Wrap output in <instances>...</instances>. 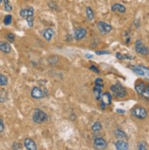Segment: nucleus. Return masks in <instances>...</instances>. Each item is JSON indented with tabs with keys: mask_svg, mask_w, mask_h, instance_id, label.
Listing matches in <instances>:
<instances>
[{
	"mask_svg": "<svg viewBox=\"0 0 149 150\" xmlns=\"http://www.w3.org/2000/svg\"><path fill=\"white\" fill-rule=\"evenodd\" d=\"M116 112H118V114H125V110H121V109H117Z\"/></svg>",
	"mask_w": 149,
	"mask_h": 150,
	"instance_id": "36",
	"label": "nucleus"
},
{
	"mask_svg": "<svg viewBox=\"0 0 149 150\" xmlns=\"http://www.w3.org/2000/svg\"><path fill=\"white\" fill-rule=\"evenodd\" d=\"M19 15L21 17L23 18H28V17H33L34 16V8L32 7H29V8H23L20 10L19 12Z\"/></svg>",
	"mask_w": 149,
	"mask_h": 150,
	"instance_id": "10",
	"label": "nucleus"
},
{
	"mask_svg": "<svg viewBox=\"0 0 149 150\" xmlns=\"http://www.w3.org/2000/svg\"><path fill=\"white\" fill-rule=\"evenodd\" d=\"M75 118H76L75 114H72V115H71V120H74V119H75Z\"/></svg>",
	"mask_w": 149,
	"mask_h": 150,
	"instance_id": "38",
	"label": "nucleus"
},
{
	"mask_svg": "<svg viewBox=\"0 0 149 150\" xmlns=\"http://www.w3.org/2000/svg\"><path fill=\"white\" fill-rule=\"evenodd\" d=\"M12 148L13 149H20L21 146H20V144H18V143H14V145L12 146Z\"/></svg>",
	"mask_w": 149,
	"mask_h": 150,
	"instance_id": "33",
	"label": "nucleus"
},
{
	"mask_svg": "<svg viewBox=\"0 0 149 150\" xmlns=\"http://www.w3.org/2000/svg\"><path fill=\"white\" fill-rule=\"evenodd\" d=\"M115 56H116V58L119 59V60H123V59H125V57H123V55H122V54L119 53V52H117V53L115 54Z\"/></svg>",
	"mask_w": 149,
	"mask_h": 150,
	"instance_id": "35",
	"label": "nucleus"
},
{
	"mask_svg": "<svg viewBox=\"0 0 149 150\" xmlns=\"http://www.w3.org/2000/svg\"><path fill=\"white\" fill-rule=\"evenodd\" d=\"M134 48H135L136 52L141 54V55H143V56H146V55L149 54V49H148V48L143 44V42L141 40H136L135 41Z\"/></svg>",
	"mask_w": 149,
	"mask_h": 150,
	"instance_id": "6",
	"label": "nucleus"
},
{
	"mask_svg": "<svg viewBox=\"0 0 149 150\" xmlns=\"http://www.w3.org/2000/svg\"><path fill=\"white\" fill-rule=\"evenodd\" d=\"M94 147L95 149H105L107 147V142L103 137H96L94 141Z\"/></svg>",
	"mask_w": 149,
	"mask_h": 150,
	"instance_id": "8",
	"label": "nucleus"
},
{
	"mask_svg": "<svg viewBox=\"0 0 149 150\" xmlns=\"http://www.w3.org/2000/svg\"><path fill=\"white\" fill-rule=\"evenodd\" d=\"M0 51L5 53H9L11 51V46L8 42L0 41Z\"/></svg>",
	"mask_w": 149,
	"mask_h": 150,
	"instance_id": "16",
	"label": "nucleus"
},
{
	"mask_svg": "<svg viewBox=\"0 0 149 150\" xmlns=\"http://www.w3.org/2000/svg\"><path fill=\"white\" fill-rule=\"evenodd\" d=\"M49 94V92L46 89H42L40 87H34L31 91V96L35 99H41L44 98Z\"/></svg>",
	"mask_w": 149,
	"mask_h": 150,
	"instance_id": "5",
	"label": "nucleus"
},
{
	"mask_svg": "<svg viewBox=\"0 0 149 150\" xmlns=\"http://www.w3.org/2000/svg\"><path fill=\"white\" fill-rule=\"evenodd\" d=\"M86 16H87V17H88V19H89L90 21H91V20L94 18V10H92L90 7H87V8H86Z\"/></svg>",
	"mask_w": 149,
	"mask_h": 150,
	"instance_id": "19",
	"label": "nucleus"
},
{
	"mask_svg": "<svg viewBox=\"0 0 149 150\" xmlns=\"http://www.w3.org/2000/svg\"><path fill=\"white\" fill-rule=\"evenodd\" d=\"M100 102L103 103L105 105H110L112 103V95L111 93L106 92H103L102 93V96L100 99Z\"/></svg>",
	"mask_w": 149,
	"mask_h": 150,
	"instance_id": "13",
	"label": "nucleus"
},
{
	"mask_svg": "<svg viewBox=\"0 0 149 150\" xmlns=\"http://www.w3.org/2000/svg\"><path fill=\"white\" fill-rule=\"evenodd\" d=\"M111 91L116 98H123L127 95V92L125 88L120 83H115L111 86Z\"/></svg>",
	"mask_w": 149,
	"mask_h": 150,
	"instance_id": "2",
	"label": "nucleus"
},
{
	"mask_svg": "<svg viewBox=\"0 0 149 150\" xmlns=\"http://www.w3.org/2000/svg\"><path fill=\"white\" fill-rule=\"evenodd\" d=\"M137 148L139 150H146L147 148V145H146V142H140L138 144V146H137Z\"/></svg>",
	"mask_w": 149,
	"mask_h": 150,
	"instance_id": "27",
	"label": "nucleus"
},
{
	"mask_svg": "<svg viewBox=\"0 0 149 150\" xmlns=\"http://www.w3.org/2000/svg\"><path fill=\"white\" fill-rule=\"evenodd\" d=\"M8 81L7 76H5L4 74L0 73V86H6L8 84Z\"/></svg>",
	"mask_w": 149,
	"mask_h": 150,
	"instance_id": "23",
	"label": "nucleus"
},
{
	"mask_svg": "<svg viewBox=\"0 0 149 150\" xmlns=\"http://www.w3.org/2000/svg\"><path fill=\"white\" fill-rule=\"evenodd\" d=\"M102 89L103 87L101 86H98V85H95L94 88V96L96 98V100H98V101H100L101 99V96H102Z\"/></svg>",
	"mask_w": 149,
	"mask_h": 150,
	"instance_id": "18",
	"label": "nucleus"
},
{
	"mask_svg": "<svg viewBox=\"0 0 149 150\" xmlns=\"http://www.w3.org/2000/svg\"><path fill=\"white\" fill-rule=\"evenodd\" d=\"M2 1H3V0H0V4H1V3H2Z\"/></svg>",
	"mask_w": 149,
	"mask_h": 150,
	"instance_id": "39",
	"label": "nucleus"
},
{
	"mask_svg": "<svg viewBox=\"0 0 149 150\" xmlns=\"http://www.w3.org/2000/svg\"><path fill=\"white\" fill-rule=\"evenodd\" d=\"M87 35V29L84 28H76L74 29V39L76 40H80L84 39Z\"/></svg>",
	"mask_w": 149,
	"mask_h": 150,
	"instance_id": "9",
	"label": "nucleus"
},
{
	"mask_svg": "<svg viewBox=\"0 0 149 150\" xmlns=\"http://www.w3.org/2000/svg\"><path fill=\"white\" fill-rule=\"evenodd\" d=\"M48 6L49 8H51V9H57V4H56L55 2H52V1H51V2H49L48 3Z\"/></svg>",
	"mask_w": 149,
	"mask_h": 150,
	"instance_id": "30",
	"label": "nucleus"
},
{
	"mask_svg": "<svg viewBox=\"0 0 149 150\" xmlns=\"http://www.w3.org/2000/svg\"><path fill=\"white\" fill-rule=\"evenodd\" d=\"M8 99V93L5 90H0V103L6 102V100Z\"/></svg>",
	"mask_w": 149,
	"mask_h": 150,
	"instance_id": "22",
	"label": "nucleus"
},
{
	"mask_svg": "<svg viewBox=\"0 0 149 150\" xmlns=\"http://www.w3.org/2000/svg\"><path fill=\"white\" fill-rule=\"evenodd\" d=\"M12 19H13V17H12L11 15H7V16L4 17V24L7 25V26H8V25L11 24Z\"/></svg>",
	"mask_w": 149,
	"mask_h": 150,
	"instance_id": "25",
	"label": "nucleus"
},
{
	"mask_svg": "<svg viewBox=\"0 0 149 150\" xmlns=\"http://www.w3.org/2000/svg\"><path fill=\"white\" fill-rule=\"evenodd\" d=\"M95 53L97 55H105V54H110V51H97Z\"/></svg>",
	"mask_w": 149,
	"mask_h": 150,
	"instance_id": "31",
	"label": "nucleus"
},
{
	"mask_svg": "<svg viewBox=\"0 0 149 150\" xmlns=\"http://www.w3.org/2000/svg\"><path fill=\"white\" fill-rule=\"evenodd\" d=\"M102 129H103V126L100 122H95L91 126L92 132H100Z\"/></svg>",
	"mask_w": 149,
	"mask_h": 150,
	"instance_id": "20",
	"label": "nucleus"
},
{
	"mask_svg": "<svg viewBox=\"0 0 149 150\" xmlns=\"http://www.w3.org/2000/svg\"><path fill=\"white\" fill-rule=\"evenodd\" d=\"M114 135H115L116 138H118V139H127L128 138L127 135L125 132H123V130L118 129V128L114 130Z\"/></svg>",
	"mask_w": 149,
	"mask_h": 150,
	"instance_id": "17",
	"label": "nucleus"
},
{
	"mask_svg": "<svg viewBox=\"0 0 149 150\" xmlns=\"http://www.w3.org/2000/svg\"><path fill=\"white\" fill-rule=\"evenodd\" d=\"M24 146L28 150H36L37 149V145L34 140L31 138H26L24 141Z\"/></svg>",
	"mask_w": 149,
	"mask_h": 150,
	"instance_id": "15",
	"label": "nucleus"
},
{
	"mask_svg": "<svg viewBox=\"0 0 149 150\" xmlns=\"http://www.w3.org/2000/svg\"><path fill=\"white\" fill-rule=\"evenodd\" d=\"M90 70L94 71V72H96V73H99V72H100V71H99V69H98L97 67H95L94 65H91V66L90 67Z\"/></svg>",
	"mask_w": 149,
	"mask_h": 150,
	"instance_id": "32",
	"label": "nucleus"
},
{
	"mask_svg": "<svg viewBox=\"0 0 149 150\" xmlns=\"http://www.w3.org/2000/svg\"><path fill=\"white\" fill-rule=\"evenodd\" d=\"M131 114L134 117L137 118V119H145L147 117L148 112L146 108H144L143 106H135L134 108L131 111Z\"/></svg>",
	"mask_w": 149,
	"mask_h": 150,
	"instance_id": "4",
	"label": "nucleus"
},
{
	"mask_svg": "<svg viewBox=\"0 0 149 150\" xmlns=\"http://www.w3.org/2000/svg\"><path fill=\"white\" fill-rule=\"evenodd\" d=\"M85 57H87L88 59H91L92 57H94V55H91V54H85Z\"/></svg>",
	"mask_w": 149,
	"mask_h": 150,
	"instance_id": "37",
	"label": "nucleus"
},
{
	"mask_svg": "<svg viewBox=\"0 0 149 150\" xmlns=\"http://www.w3.org/2000/svg\"><path fill=\"white\" fill-rule=\"evenodd\" d=\"M114 146H115V148L117 150H127V149H129L128 143L125 142V141H123V139L116 141L114 143Z\"/></svg>",
	"mask_w": 149,
	"mask_h": 150,
	"instance_id": "11",
	"label": "nucleus"
},
{
	"mask_svg": "<svg viewBox=\"0 0 149 150\" xmlns=\"http://www.w3.org/2000/svg\"><path fill=\"white\" fill-rule=\"evenodd\" d=\"M27 23L28 25L29 28H32L33 27V24H34V16L33 17H28V18H26Z\"/></svg>",
	"mask_w": 149,
	"mask_h": 150,
	"instance_id": "26",
	"label": "nucleus"
},
{
	"mask_svg": "<svg viewBox=\"0 0 149 150\" xmlns=\"http://www.w3.org/2000/svg\"><path fill=\"white\" fill-rule=\"evenodd\" d=\"M7 39L10 41V42H14L15 41V35L12 33H8L7 35Z\"/></svg>",
	"mask_w": 149,
	"mask_h": 150,
	"instance_id": "29",
	"label": "nucleus"
},
{
	"mask_svg": "<svg viewBox=\"0 0 149 150\" xmlns=\"http://www.w3.org/2000/svg\"><path fill=\"white\" fill-rule=\"evenodd\" d=\"M112 10H113L114 12H117V13L123 14V13H125L126 8L123 5H122L120 3H115L112 6Z\"/></svg>",
	"mask_w": 149,
	"mask_h": 150,
	"instance_id": "14",
	"label": "nucleus"
},
{
	"mask_svg": "<svg viewBox=\"0 0 149 150\" xmlns=\"http://www.w3.org/2000/svg\"><path fill=\"white\" fill-rule=\"evenodd\" d=\"M148 75H149V72H148Z\"/></svg>",
	"mask_w": 149,
	"mask_h": 150,
	"instance_id": "40",
	"label": "nucleus"
},
{
	"mask_svg": "<svg viewBox=\"0 0 149 150\" xmlns=\"http://www.w3.org/2000/svg\"><path fill=\"white\" fill-rule=\"evenodd\" d=\"M4 128H5V126H4L3 120H2V119H0V133L3 132V131H4Z\"/></svg>",
	"mask_w": 149,
	"mask_h": 150,
	"instance_id": "34",
	"label": "nucleus"
},
{
	"mask_svg": "<svg viewBox=\"0 0 149 150\" xmlns=\"http://www.w3.org/2000/svg\"><path fill=\"white\" fill-rule=\"evenodd\" d=\"M131 69H132V71H133L134 73L138 74V75H140V76H144V75L146 74V72H144V70H142V69H141V68H139L138 66H135V67H131Z\"/></svg>",
	"mask_w": 149,
	"mask_h": 150,
	"instance_id": "21",
	"label": "nucleus"
},
{
	"mask_svg": "<svg viewBox=\"0 0 149 150\" xmlns=\"http://www.w3.org/2000/svg\"><path fill=\"white\" fill-rule=\"evenodd\" d=\"M97 28L102 34H108L113 30V28H112L111 25L104 21H99L97 23Z\"/></svg>",
	"mask_w": 149,
	"mask_h": 150,
	"instance_id": "7",
	"label": "nucleus"
},
{
	"mask_svg": "<svg viewBox=\"0 0 149 150\" xmlns=\"http://www.w3.org/2000/svg\"><path fill=\"white\" fill-rule=\"evenodd\" d=\"M95 85H98V86H101V87H103V79H101V78H97L96 80H95Z\"/></svg>",
	"mask_w": 149,
	"mask_h": 150,
	"instance_id": "28",
	"label": "nucleus"
},
{
	"mask_svg": "<svg viewBox=\"0 0 149 150\" xmlns=\"http://www.w3.org/2000/svg\"><path fill=\"white\" fill-rule=\"evenodd\" d=\"M135 91L145 99L149 100V83L138 82L135 84Z\"/></svg>",
	"mask_w": 149,
	"mask_h": 150,
	"instance_id": "1",
	"label": "nucleus"
},
{
	"mask_svg": "<svg viewBox=\"0 0 149 150\" xmlns=\"http://www.w3.org/2000/svg\"><path fill=\"white\" fill-rule=\"evenodd\" d=\"M42 34H43V37H44V39L47 41H51V39L53 38V36H54V34H55V31L51 28H48L44 29Z\"/></svg>",
	"mask_w": 149,
	"mask_h": 150,
	"instance_id": "12",
	"label": "nucleus"
},
{
	"mask_svg": "<svg viewBox=\"0 0 149 150\" xmlns=\"http://www.w3.org/2000/svg\"><path fill=\"white\" fill-rule=\"evenodd\" d=\"M4 5H5V10L7 12H10V11H12V9H13L12 6L9 3V0H4Z\"/></svg>",
	"mask_w": 149,
	"mask_h": 150,
	"instance_id": "24",
	"label": "nucleus"
},
{
	"mask_svg": "<svg viewBox=\"0 0 149 150\" xmlns=\"http://www.w3.org/2000/svg\"><path fill=\"white\" fill-rule=\"evenodd\" d=\"M32 119L36 124H42L44 122H47L49 120V117L44 111H42L40 109H36L33 112Z\"/></svg>",
	"mask_w": 149,
	"mask_h": 150,
	"instance_id": "3",
	"label": "nucleus"
}]
</instances>
